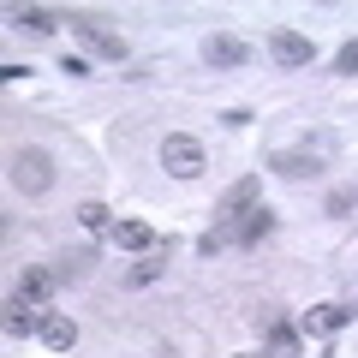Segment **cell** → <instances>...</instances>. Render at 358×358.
<instances>
[{"instance_id":"cell-11","label":"cell","mask_w":358,"mask_h":358,"mask_svg":"<svg viewBox=\"0 0 358 358\" xmlns=\"http://www.w3.org/2000/svg\"><path fill=\"white\" fill-rule=\"evenodd\" d=\"M114 245H120V251H138V257H143V251H155V245H167V239L150 227V221H114Z\"/></svg>"},{"instance_id":"cell-22","label":"cell","mask_w":358,"mask_h":358,"mask_svg":"<svg viewBox=\"0 0 358 358\" xmlns=\"http://www.w3.org/2000/svg\"><path fill=\"white\" fill-rule=\"evenodd\" d=\"M60 72H72V78H84V72H90V60H84V54H66V60H60Z\"/></svg>"},{"instance_id":"cell-21","label":"cell","mask_w":358,"mask_h":358,"mask_svg":"<svg viewBox=\"0 0 358 358\" xmlns=\"http://www.w3.org/2000/svg\"><path fill=\"white\" fill-rule=\"evenodd\" d=\"M352 203H358V192H329V203H322V209H329V215H346Z\"/></svg>"},{"instance_id":"cell-3","label":"cell","mask_w":358,"mask_h":358,"mask_svg":"<svg viewBox=\"0 0 358 358\" xmlns=\"http://www.w3.org/2000/svg\"><path fill=\"white\" fill-rule=\"evenodd\" d=\"M66 24H72V36L84 42L90 54H102V60H126V42H120L114 30L102 24V18H90V13H72V18H66Z\"/></svg>"},{"instance_id":"cell-12","label":"cell","mask_w":358,"mask_h":358,"mask_svg":"<svg viewBox=\"0 0 358 358\" xmlns=\"http://www.w3.org/2000/svg\"><path fill=\"white\" fill-rule=\"evenodd\" d=\"M268 167H275L281 179H310L322 167V155L317 150H275V155H268Z\"/></svg>"},{"instance_id":"cell-8","label":"cell","mask_w":358,"mask_h":358,"mask_svg":"<svg viewBox=\"0 0 358 358\" xmlns=\"http://www.w3.org/2000/svg\"><path fill=\"white\" fill-rule=\"evenodd\" d=\"M203 60L215 66V72H239V66H251V42H239V36H209V42H203Z\"/></svg>"},{"instance_id":"cell-17","label":"cell","mask_w":358,"mask_h":358,"mask_svg":"<svg viewBox=\"0 0 358 358\" xmlns=\"http://www.w3.org/2000/svg\"><path fill=\"white\" fill-rule=\"evenodd\" d=\"M90 263H96V251H66V257H54L60 281H78V275H90Z\"/></svg>"},{"instance_id":"cell-9","label":"cell","mask_w":358,"mask_h":358,"mask_svg":"<svg viewBox=\"0 0 358 358\" xmlns=\"http://www.w3.org/2000/svg\"><path fill=\"white\" fill-rule=\"evenodd\" d=\"M36 341L48 346V352H72V346H78V322H72V317H60V310H42Z\"/></svg>"},{"instance_id":"cell-18","label":"cell","mask_w":358,"mask_h":358,"mask_svg":"<svg viewBox=\"0 0 358 358\" xmlns=\"http://www.w3.org/2000/svg\"><path fill=\"white\" fill-rule=\"evenodd\" d=\"M42 329V317L30 305H6V334H36Z\"/></svg>"},{"instance_id":"cell-16","label":"cell","mask_w":358,"mask_h":358,"mask_svg":"<svg viewBox=\"0 0 358 358\" xmlns=\"http://www.w3.org/2000/svg\"><path fill=\"white\" fill-rule=\"evenodd\" d=\"M167 251H173V245H155V251H143L138 263H131V287H150L155 275L167 268Z\"/></svg>"},{"instance_id":"cell-19","label":"cell","mask_w":358,"mask_h":358,"mask_svg":"<svg viewBox=\"0 0 358 358\" xmlns=\"http://www.w3.org/2000/svg\"><path fill=\"white\" fill-rule=\"evenodd\" d=\"M221 245H233V233H227V227H221V221H215V227H209L203 239H197V257H215Z\"/></svg>"},{"instance_id":"cell-1","label":"cell","mask_w":358,"mask_h":358,"mask_svg":"<svg viewBox=\"0 0 358 358\" xmlns=\"http://www.w3.org/2000/svg\"><path fill=\"white\" fill-rule=\"evenodd\" d=\"M6 173H13V185H18L24 197H48V192H54V155L36 150V143H18L13 162H6Z\"/></svg>"},{"instance_id":"cell-4","label":"cell","mask_w":358,"mask_h":358,"mask_svg":"<svg viewBox=\"0 0 358 358\" xmlns=\"http://www.w3.org/2000/svg\"><path fill=\"white\" fill-rule=\"evenodd\" d=\"M257 203H263V179H257V173H245V179H233L227 192H221L215 221H221V227H233V221H239V215H251Z\"/></svg>"},{"instance_id":"cell-7","label":"cell","mask_w":358,"mask_h":358,"mask_svg":"<svg viewBox=\"0 0 358 358\" xmlns=\"http://www.w3.org/2000/svg\"><path fill=\"white\" fill-rule=\"evenodd\" d=\"M346 322H352V305H341V299H329V305H310L305 317H299V334H341Z\"/></svg>"},{"instance_id":"cell-15","label":"cell","mask_w":358,"mask_h":358,"mask_svg":"<svg viewBox=\"0 0 358 358\" xmlns=\"http://www.w3.org/2000/svg\"><path fill=\"white\" fill-rule=\"evenodd\" d=\"M78 227L84 233H114V209L102 197H90V203H78Z\"/></svg>"},{"instance_id":"cell-6","label":"cell","mask_w":358,"mask_h":358,"mask_svg":"<svg viewBox=\"0 0 358 358\" xmlns=\"http://www.w3.org/2000/svg\"><path fill=\"white\" fill-rule=\"evenodd\" d=\"M54 293H60V268H24V281L13 287V305H30V310H42Z\"/></svg>"},{"instance_id":"cell-20","label":"cell","mask_w":358,"mask_h":358,"mask_svg":"<svg viewBox=\"0 0 358 358\" xmlns=\"http://www.w3.org/2000/svg\"><path fill=\"white\" fill-rule=\"evenodd\" d=\"M334 72H341V78H358V36L346 42L341 54H334Z\"/></svg>"},{"instance_id":"cell-10","label":"cell","mask_w":358,"mask_h":358,"mask_svg":"<svg viewBox=\"0 0 358 358\" xmlns=\"http://www.w3.org/2000/svg\"><path fill=\"white\" fill-rule=\"evenodd\" d=\"M227 233H233V245H263L268 233H275V209H268V203H257L251 215H239Z\"/></svg>"},{"instance_id":"cell-13","label":"cell","mask_w":358,"mask_h":358,"mask_svg":"<svg viewBox=\"0 0 358 358\" xmlns=\"http://www.w3.org/2000/svg\"><path fill=\"white\" fill-rule=\"evenodd\" d=\"M299 322H281V317H268V358H299Z\"/></svg>"},{"instance_id":"cell-5","label":"cell","mask_w":358,"mask_h":358,"mask_svg":"<svg viewBox=\"0 0 358 358\" xmlns=\"http://www.w3.org/2000/svg\"><path fill=\"white\" fill-rule=\"evenodd\" d=\"M310 54H317V48H310V36H305V30H268V60H275V66H287V72H299V66H310Z\"/></svg>"},{"instance_id":"cell-23","label":"cell","mask_w":358,"mask_h":358,"mask_svg":"<svg viewBox=\"0 0 358 358\" xmlns=\"http://www.w3.org/2000/svg\"><path fill=\"white\" fill-rule=\"evenodd\" d=\"M239 358H268V352H239Z\"/></svg>"},{"instance_id":"cell-2","label":"cell","mask_w":358,"mask_h":358,"mask_svg":"<svg viewBox=\"0 0 358 358\" xmlns=\"http://www.w3.org/2000/svg\"><path fill=\"white\" fill-rule=\"evenodd\" d=\"M162 167H167L173 179H197V173L209 167V155H203V143H197V138L167 131V138H162Z\"/></svg>"},{"instance_id":"cell-14","label":"cell","mask_w":358,"mask_h":358,"mask_svg":"<svg viewBox=\"0 0 358 358\" xmlns=\"http://www.w3.org/2000/svg\"><path fill=\"white\" fill-rule=\"evenodd\" d=\"M13 24L18 30H30V36H48L54 24H66L60 13H48V6H13Z\"/></svg>"}]
</instances>
